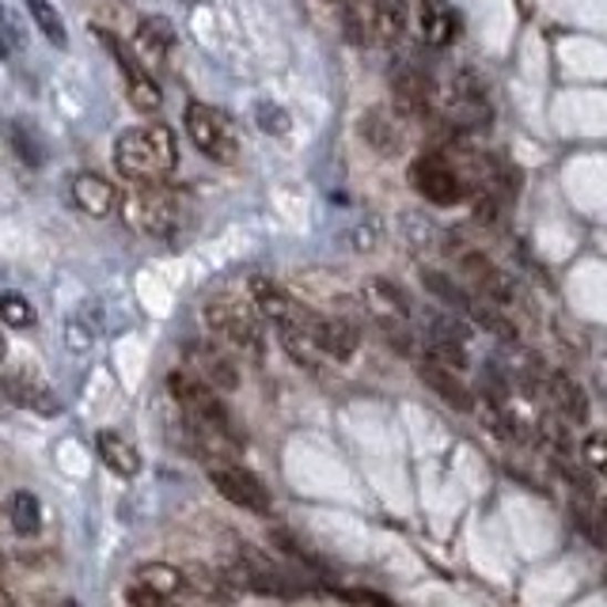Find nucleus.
I'll list each match as a JSON object with an SVG mask.
<instances>
[{
	"instance_id": "obj_1",
	"label": "nucleus",
	"mask_w": 607,
	"mask_h": 607,
	"mask_svg": "<svg viewBox=\"0 0 607 607\" xmlns=\"http://www.w3.org/2000/svg\"><path fill=\"white\" fill-rule=\"evenodd\" d=\"M114 164L130 183H164L178 164V141L167 126L126 130L114 145Z\"/></svg>"
},
{
	"instance_id": "obj_2",
	"label": "nucleus",
	"mask_w": 607,
	"mask_h": 607,
	"mask_svg": "<svg viewBox=\"0 0 607 607\" xmlns=\"http://www.w3.org/2000/svg\"><path fill=\"white\" fill-rule=\"evenodd\" d=\"M205 323L217 335V342L225 346L228 353H244L258 361L266 353V338H263V323H258L255 311L239 308V304H209L205 308Z\"/></svg>"
},
{
	"instance_id": "obj_3",
	"label": "nucleus",
	"mask_w": 607,
	"mask_h": 607,
	"mask_svg": "<svg viewBox=\"0 0 607 607\" xmlns=\"http://www.w3.org/2000/svg\"><path fill=\"white\" fill-rule=\"evenodd\" d=\"M122 209H126L130 225L141 228L145 236L167 239L178 228V202L164 183H137V191L126 194Z\"/></svg>"
},
{
	"instance_id": "obj_4",
	"label": "nucleus",
	"mask_w": 607,
	"mask_h": 607,
	"mask_svg": "<svg viewBox=\"0 0 607 607\" xmlns=\"http://www.w3.org/2000/svg\"><path fill=\"white\" fill-rule=\"evenodd\" d=\"M410 186L433 205H460L467 198V178L441 152H425L410 164Z\"/></svg>"
},
{
	"instance_id": "obj_5",
	"label": "nucleus",
	"mask_w": 607,
	"mask_h": 607,
	"mask_svg": "<svg viewBox=\"0 0 607 607\" xmlns=\"http://www.w3.org/2000/svg\"><path fill=\"white\" fill-rule=\"evenodd\" d=\"M186 133H191L194 148L205 152L209 160H217V164H232V160L239 156L236 130H232V122L220 111H213V106L205 103L186 106Z\"/></svg>"
},
{
	"instance_id": "obj_6",
	"label": "nucleus",
	"mask_w": 607,
	"mask_h": 607,
	"mask_svg": "<svg viewBox=\"0 0 607 607\" xmlns=\"http://www.w3.org/2000/svg\"><path fill=\"white\" fill-rule=\"evenodd\" d=\"M209 479L225 502L247 508V513H270V490H266V482L251 475L247 467H239V463H213Z\"/></svg>"
},
{
	"instance_id": "obj_7",
	"label": "nucleus",
	"mask_w": 607,
	"mask_h": 607,
	"mask_svg": "<svg viewBox=\"0 0 607 607\" xmlns=\"http://www.w3.org/2000/svg\"><path fill=\"white\" fill-rule=\"evenodd\" d=\"M186 372H194L202 383L213 391H236L239 388V369L232 353L220 342H191L186 346Z\"/></svg>"
},
{
	"instance_id": "obj_8",
	"label": "nucleus",
	"mask_w": 607,
	"mask_h": 607,
	"mask_svg": "<svg viewBox=\"0 0 607 607\" xmlns=\"http://www.w3.org/2000/svg\"><path fill=\"white\" fill-rule=\"evenodd\" d=\"M460 270L463 278L475 285V292L490 304H513L516 300V285L505 270H497L482 251H463L460 255Z\"/></svg>"
},
{
	"instance_id": "obj_9",
	"label": "nucleus",
	"mask_w": 607,
	"mask_h": 607,
	"mask_svg": "<svg viewBox=\"0 0 607 607\" xmlns=\"http://www.w3.org/2000/svg\"><path fill=\"white\" fill-rule=\"evenodd\" d=\"M449 119H452V126H460V130H479L490 122V103H486V92H482L475 73L455 76L452 100H449Z\"/></svg>"
},
{
	"instance_id": "obj_10",
	"label": "nucleus",
	"mask_w": 607,
	"mask_h": 607,
	"mask_svg": "<svg viewBox=\"0 0 607 607\" xmlns=\"http://www.w3.org/2000/svg\"><path fill=\"white\" fill-rule=\"evenodd\" d=\"M391 92H395V106L410 119H422L430 111V80H425L422 69L414 65H395L391 73Z\"/></svg>"
},
{
	"instance_id": "obj_11",
	"label": "nucleus",
	"mask_w": 607,
	"mask_h": 607,
	"mask_svg": "<svg viewBox=\"0 0 607 607\" xmlns=\"http://www.w3.org/2000/svg\"><path fill=\"white\" fill-rule=\"evenodd\" d=\"M418 372H422L425 388H430L433 395H441L449 407L463 410V414H471V410H475V395H471V388L460 377H455L452 369H444V364H436V361H430V357H425V361L418 364Z\"/></svg>"
},
{
	"instance_id": "obj_12",
	"label": "nucleus",
	"mask_w": 607,
	"mask_h": 607,
	"mask_svg": "<svg viewBox=\"0 0 607 607\" xmlns=\"http://www.w3.org/2000/svg\"><path fill=\"white\" fill-rule=\"evenodd\" d=\"M0 391H4L12 403L31 407V410H39V414H47V418H53L61 410V403L53 399V391L47 388V383L27 377V372H4V377H0Z\"/></svg>"
},
{
	"instance_id": "obj_13",
	"label": "nucleus",
	"mask_w": 607,
	"mask_h": 607,
	"mask_svg": "<svg viewBox=\"0 0 607 607\" xmlns=\"http://www.w3.org/2000/svg\"><path fill=\"white\" fill-rule=\"evenodd\" d=\"M73 202L88 213V217H111V213L119 209L122 198L103 175L84 172V175L73 178Z\"/></svg>"
},
{
	"instance_id": "obj_14",
	"label": "nucleus",
	"mask_w": 607,
	"mask_h": 607,
	"mask_svg": "<svg viewBox=\"0 0 607 607\" xmlns=\"http://www.w3.org/2000/svg\"><path fill=\"white\" fill-rule=\"evenodd\" d=\"M251 300H255V308L263 311V319H270L274 327L292 323V319H300V311H304L300 304L270 278H251Z\"/></svg>"
},
{
	"instance_id": "obj_15",
	"label": "nucleus",
	"mask_w": 607,
	"mask_h": 607,
	"mask_svg": "<svg viewBox=\"0 0 607 607\" xmlns=\"http://www.w3.org/2000/svg\"><path fill=\"white\" fill-rule=\"evenodd\" d=\"M418 27L430 47H449L460 31V20H455L449 0H418Z\"/></svg>"
},
{
	"instance_id": "obj_16",
	"label": "nucleus",
	"mask_w": 607,
	"mask_h": 607,
	"mask_svg": "<svg viewBox=\"0 0 607 607\" xmlns=\"http://www.w3.org/2000/svg\"><path fill=\"white\" fill-rule=\"evenodd\" d=\"M361 137H364V145L372 152H380V156L403 152V130H399L395 114L383 111V106H377V111H369L361 119Z\"/></svg>"
},
{
	"instance_id": "obj_17",
	"label": "nucleus",
	"mask_w": 607,
	"mask_h": 607,
	"mask_svg": "<svg viewBox=\"0 0 607 607\" xmlns=\"http://www.w3.org/2000/svg\"><path fill=\"white\" fill-rule=\"evenodd\" d=\"M369 4L372 42H399L407 34V0H364Z\"/></svg>"
},
{
	"instance_id": "obj_18",
	"label": "nucleus",
	"mask_w": 607,
	"mask_h": 607,
	"mask_svg": "<svg viewBox=\"0 0 607 607\" xmlns=\"http://www.w3.org/2000/svg\"><path fill=\"white\" fill-rule=\"evenodd\" d=\"M186 593H194L198 600H205L209 607H220V604H232L236 600V588L225 574H220V566H194L186 569Z\"/></svg>"
},
{
	"instance_id": "obj_19",
	"label": "nucleus",
	"mask_w": 607,
	"mask_h": 607,
	"mask_svg": "<svg viewBox=\"0 0 607 607\" xmlns=\"http://www.w3.org/2000/svg\"><path fill=\"white\" fill-rule=\"evenodd\" d=\"M316 342H319V350L327 357H335V361H350L357 353V346H361V335H357V327L350 319H319Z\"/></svg>"
},
{
	"instance_id": "obj_20",
	"label": "nucleus",
	"mask_w": 607,
	"mask_h": 607,
	"mask_svg": "<svg viewBox=\"0 0 607 607\" xmlns=\"http://www.w3.org/2000/svg\"><path fill=\"white\" fill-rule=\"evenodd\" d=\"M95 449H100V460H103L106 467H111L119 479H133V475H141V452L133 449V444H130L122 433L103 430L100 436H95Z\"/></svg>"
},
{
	"instance_id": "obj_21",
	"label": "nucleus",
	"mask_w": 607,
	"mask_h": 607,
	"mask_svg": "<svg viewBox=\"0 0 607 607\" xmlns=\"http://www.w3.org/2000/svg\"><path fill=\"white\" fill-rule=\"evenodd\" d=\"M175 50V27L164 16H148L137 27V53H145L152 65H164V58Z\"/></svg>"
},
{
	"instance_id": "obj_22",
	"label": "nucleus",
	"mask_w": 607,
	"mask_h": 607,
	"mask_svg": "<svg viewBox=\"0 0 607 607\" xmlns=\"http://www.w3.org/2000/svg\"><path fill=\"white\" fill-rule=\"evenodd\" d=\"M364 300H369L372 316H377L380 323H407V319H410L407 297L391 281H383V278L369 281V289H364Z\"/></svg>"
},
{
	"instance_id": "obj_23",
	"label": "nucleus",
	"mask_w": 607,
	"mask_h": 607,
	"mask_svg": "<svg viewBox=\"0 0 607 607\" xmlns=\"http://www.w3.org/2000/svg\"><path fill=\"white\" fill-rule=\"evenodd\" d=\"M547 395L558 414H566L569 422H585L588 418V395L582 391V383H574L566 372H547Z\"/></svg>"
},
{
	"instance_id": "obj_24",
	"label": "nucleus",
	"mask_w": 607,
	"mask_h": 607,
	"mask_svg": "<svg viewBox=\"0 0 607 607\" xmlns=\"http://www.w3.org/2000/svg\"><path fill=\"white\" fill-rule=\"evenodd\" d=\"M133 585L152 588V593H160V596H178V593H186L183 569L167 566V562H148V566H141V569H137V582H133Z\"/></svg>"
},
{
	"instance_id": "obj_25",
	"label": "nucleus",
	"mask_w": 607,
	"mask_h": 607,
	"mask_svg": "<svg viewBox=\"0 0 607 607\" xmlns=\"http://www.w3.org/2000/svg\"><path fill=\"white\" fill-rule=\"evenodd\" d=\"M12 148L27 167H42V160H47V141L27 122H12Z\"/></svg>"
},
{
	"instance_id": "obj_26",
	"label": "nucleus",
	"mask_w": 607,
	"mask_h": 607,
	"mask_svg": "<svg viewBox=\"0 0 607 607\" xmlns=\"http://www.w3.org/2000/svg\"><path fill=\"white\" fill-rule=\"evenodd\" d=\"M12 524L20 535H39L42 528V508H39V497L27 494V490H20V494H12Z\"/></svg>"
},
{
	"instance_id": "obj_27",
	"label": "nucleus",
	"mask_w": 607,
	"mask_h": 607,
	"mask_svg": "<svg viewBox=\"0 0 607 607\" xmlns=\"http://www.w3.org/2000/svg\"><path fill=\"white\" fill-rule=\"evenodd\" d=\"M126 92H130V103L137 106L141 114H152V111H160V88H156V80H152L145 69L141 73H133V76H126Z\"/></svg>"
},
{
	"instance_id": "obj_28",
	"label": "nucleus",
	"mask_w": 607,
	"mask_h": 607,
	"mask_svg": "<svg viewBox=\"0 0 607 607\" xmlns=\"http://www.w3.org/2000/svg\"><path fill=\"white\" fill-rule=\"evenodd\" d=\"M422 281H425V289H430L433 297H441L444 304H449V308H455V311H463V316H467V308H471V300H475V297H467L463 289H455V285L444 278V274H436V270H425Z\"/></svg>"
},
{
	"instance_id": "obj_29",
	"label": "nucleus",
	"mask_w": 607,
	"mask_h": 607,
	"mask_svg": "<svg viewBox=\"0 0 607 607\" xmlns=\"http://www.w3.org/2000/svg\"><path fill=\"white\" fill-rule=\"evenodd\" d=\"M0 323L16 327V330H27L34 323V308L31 300L20 297V292H0Z\"/></svg>"
},
{
	"instance_id": "obj_30",
	"label": "nucleus",
	"mask_w": 607,
	"mask_h": 607,
	"mask_svg": "<svg viewBox=\"0 0 607 607\" xmlns=\"http://www.w3.org/2000/svg\"><path fill=\"white\" fill-rule=\"evenodd\" d=\"M27 8H31L34 23H39V31L47 34V39L53 42V47H65V23H61V16L50 8V0H27Z\"/></svg>"
},
{
	"instance_id": "obj_31",
	"label": "nucleus",
	"mask_w": 607,
	"mask_h": 607,
	"mask_svg": "<svg viewBox=\"0 0 607 607\" xmlns=\"http://www.w3.org/2000/svg\"><path fill=\"white\" fill-rule=\"evenodd\" d=\"M582 455H585V463L596 471V475L607 479V436H604V433H593V436H588Z\"/></svg>"
},
{
	"instance_id": "obj_32",
	"label": "nucleus",
	"mask_w": 607,
	"mask_h": 607,
	"mask_svg": "<svg viewBox=\"0 0 607 607\" xmlns=\"http://www.w3.org/2000/svg\"><path fill=\"white\" fill-rule=\"evenodd\" d=\"M126 600H130V607H183V604L175 600V596H160V593H152V588H141V585H130Z\"/></svg>"
},
{
	"instance_id": "obj_33",
	"label": "nucleus",
	"mask_w": 607,
	"mask_h": 607,
	"mask_svg": "<svg viewBox=\"0 0 607 607\" xmlns=\"http://www.w3.org/2000/svg\"><path fill=\"white\" fill-rule=\"evenodd\" d=\"M255 119L263 122V130H266V133H274V137H281V133L289 130V114H285L281 106H274V103H263V106H258Z\"/></svg>"
},
{
	"instance_id": "obj_34",
	"label": "nucleus",
	"mask_w": 607,
	"mask_h": 607,
	"mask_svg": "<svg viewBox=\"0 0 607 607\" xmlns=\"http://www.w3.org/2000/svg\"><path fill=\"white\" fill-rule=\"evenodd\" d=\"M0 607H16V600H12V596L4 593V588H0Z\"/></svg>"
},
{
	"instance_id": "obj_35",
	"label": "nucleus",
	"mask_w": 607,
	"mask_h": 607,
	"mask_svg": "<svg viewBox=\"0 0 607 607\" xmlns=\"http://www.w3.org/2000/svg\"><path fill=\"white\" fill-rule=\"evenodd\" d=\"M600 532H604V535H607V505H604V508H600Z\"/></svg>"
},
{
	"instance_id": "obj_36",
	"label": "nucleus",
	"mask_w": 607,
	"mask_h": 607,
	"mask_svg": "<svg viewBox=\"0 0 607 607\" xmlns=\"http://www.w3.org/2000/svg\"><path fill=\"white\" fill-rule=\"evenodd\" d=\"M8 53V42H4V34H0V58H4Z\"/></svg>"
},
{
	"instance_id": "obj_37",
	"label": "nucleus",
	"mask_w": 607,
	"mask_h": 607,
	"mask_svg": "<svg viewBox=\"0 0 607 607\" xmlns=\"http://www.w3.org/2000/svg\"><path fill=\"white\" fill-rule=\"evenodd\" d=\"M4 350H8V346H4V335H0V357H4Z\"/></svg>"
},
{
	"instance_id": "obj_38",
	"label": "nucleus",
	"mask_w": 607,
	"mask_h": 607,
	"mask_svg": "<svg viewBox=\"0 0 607 607\" xmlns=\"http://www.w3.org/2000/svg\"><path fill=\"white\" fill-rule=\"evenodd\" d=\"M61 607H76V600H61Z\"/></svg>"
},
{
	"instance_id": "obj_39",
	"label": "nucleus",
	"mask_w": 607,
	"mask_h": 607,
	"mask_svg": "<svg viewBox=\"0 0 607 607\" xmlns=\"http://www.w3.org/2000/svg\"><path fill=\"white\" fill-rule=\"evenodd\" d=\"M335 4H350V0H335Z\"/></svg>"
},
{
	"instance_id": "obj_40",
	"label": "nucleus",
	"mask_w": 607,
	"mask_h": 607,
	"mask_svg": "<svg viewBox=\"0 0 607 607\" xmlns=\"http://www.w3.org/2000/svg\"><path fill=\"white\" fill-rule=\"evenodd\" d=\"M186 4H198V0H186Z\"/></svg>"
},
{
	"instance_id": "obj_41",
	"label": "nucleus",
	"mask_w": 607,
	"mask_h": 607,
	"mask_svg": "<svg viewBox=\"0 0 607 607\" xmlns=\"http://www.w3.org/2000/svg\"><path fill=\"white\" fill-rule=\"evenodd\" d=\"M0 566H4V558H0Z\"/></svg>"
}]
</instances>
